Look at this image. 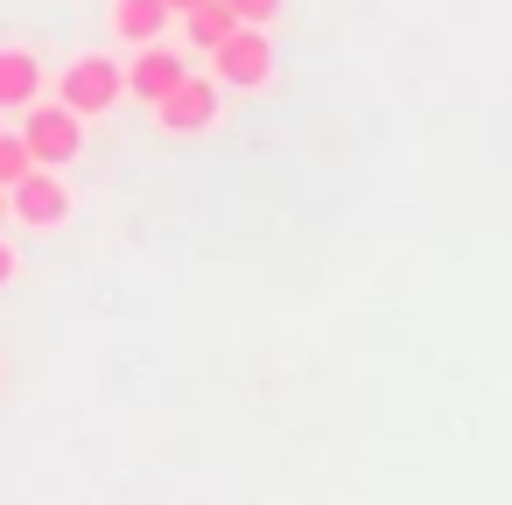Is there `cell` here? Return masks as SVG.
Masks as SVG:
<instances>
[{"label":"cell","instance_id":"obj_2","mask_svg":"<svg viewBox=\"0 0 512 505\" xmlns=\"http://www.w3.org/2000/svg\"><path fill=\"white\" fill-rule=\"evenodd\" d=\"M22 141H29L36 169H71V162L85 155V120H78L64 99H36V106L22 113Z\"/></svg>","mask_w":512,"mask_h":505},{"label":"cell","instance_id":"obj_3","mask_svg":"<svg viewBox=\"0 0 512 505\" xmlns=\"http://www.w3.org/2000/svg\"><path fill=\"white\" fill-rule=\"evenodd\" d=\"M78 211L64 169H29L15 190H8V225H29V232H64Z\"/></svg>","mask_w":512,"mask_h":505},{"label":"cell","instance_id":"obj_15","mask_svg":"<svg viewBox=\"0 0 512 505\" xmlns=\"http://www.w3.org/2000/svg\"><path fill=\"white\" fill-rule=\"evenodd\" d=\"M0 379H8V372H0Z\"/></svg>","mask_w":512,"mask_h":505},{"label":"cell","instance_id":"obj_12","mask_svg":"<svg viewBox=\"0 0 512 505\" xmlns=\"http://www.w3.org/2000/svg\"><path fill=\"white\" fill-rule=\"evenodd\" d=\"M22 281V253H15V239H0V288H15Z\"/></svg>","mask_w":512,"mask_h":505},{"label":"cell","instance_id":"obj_4","mask_svg":"<svg viewBox=\"0 0 512 505\" xmlns=\"http://www.w3.org/2000/svg\"><path fill=\"white\" fill-rule=\"evenodd\" d=\"M211 78H218L225 92H260V85L274 78V43H267V29H232V36L211 50Z\"/></svg>","mask_w":512,"mask_h":505},{"label":"cell","instance_id":"obj_1","mask_svg":"<svg viewBox=\"0 0 512 505\" xmlns=\"http://www.w3.org/2000/svg\"><path fill=\"white\" fill-rule=\"evenodd\" d=\"M57 99H64L78 120H106V113L127 99V64H120V57H71L64 78H57Z\"/></svg>","mask_w":512,"mask_h":505},{"label":"cell","instance_id":"obj_11","mask_svg":"<svg viewBox=\"0 0 512 505\" xmlns=\"http://www.w3.org/2000/svg\"><path fill=\"white\" fill-rule=\"evenodd\" d=\"M225 8H232L239 29H274L281 22V0H225Z\"/></svg>","mask_w":512,"mask_h":505},{"label":"cell","instance_id":"obj_13","mask_svg":"<svg viewBox=\"0 0 512 505\" xmlns=\"http://www.w3.org/2000/svg\"><path fill=\"white\" fill-rule=\"evenodd\" d=\"M190 8H204V0H169V15H176V22H183Z\"/></svg>","mask_w":512,"mask_h":505},{"label":"cell","instance_id":"obj_7","mask_svg":"<svg viewBox=\"0 0 512 505\" xmlns=\"http://www.w3.org/2000/svg\"><path fill=\"white\" fill-rule=\"evenodd\" d=\"M43 99V57L29 43H0V113H29Z\"/></svg>","mask_w":512,"mask_h":505},{"label":"cell","instance_id":"obj_8","mask_svg":"<svg viewBox=\"0 0 512 505\" xmlns=\"http://www.w3.org/2000/svg\"><path fill=\"white\" fill-rule=\"evenodd\" d=\"M169 22H176V15H169V0H113V8H106V29H113V43H127V50L162 43Z\"/></svg>","mask_w":512,"mask_h":505},{"label":"cell","instance_id":"obj_9","mask_svg":"<svg viewBox=\"0 0 512 505\" xmlns=\"http://www.w3.org/2000/svg\"><path fill=\"white\" fill-rule=\"evenodd\" d=\"M232 29H239V22H232V8H225V0H204V8H190V15H183V43H190L197 57H211V50H218Z\"/></svg>","mask_w":512,"mask_h":505},{"label":"cell","instance_id":"obj_10","mask_svg":"<svg viewBox=\"0 0 512 505\" xmlns=\"http://www.w3.org/2000/svg\"><path fill=\"white\" fill-rule=\"evenodd\" d=\"M29 169H36V155H29L22 127H0V190H15V183H22Z\"/></svg>","mask_w":512,"mask_h":505},{"label":"cell","instance_id":"obj_14","mask_svg":"<svg viewBox=\"0 0 512 505\" xmlns=\"http://www.w3.org/2000/svg\"><path fill=\"white\" fill-rule=\"evenodd\" d=\"M0 225H8V190H0Z\"/></svg>","mask_w":512,"mask_h":505},{"label":"cell","instance_id":"obj_6","mask_svg":"<svg viewBox=\"0 0 512 505\" xmlns=\"http://www.w3.org/2000/svg\"><path fill=\"white\" fill-rule=\"evenodd\" d=\"M183 78H190V64H183V50H169V43H141V50L127 57V92H134L141 106H162Z\"/></svg>","mask_w":512,"mask_h":505},{"label":"cell","instance_id":"obj_5","mask_svg":"<svg viewBox=\"0 0 512 505\" xmlns=\"http://www.w3.org/2000/svg\"><path fill=\"white\" fill-rule=\"evenodd\" d=\"M218 113H225V85H218L211 71H204V78L190 71V78L155 106V127H162V134H204V127H218Z\"/></svg>","mask_w":512,"mask_h":505}]
</instances>
